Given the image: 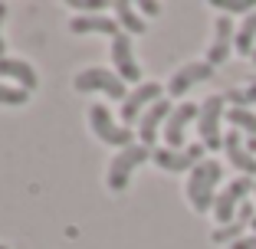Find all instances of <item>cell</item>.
I'll list each match as a JSON object with an SVG mask.
<instances>
[{"instance_id":"obj_25","label":"cell","mask_w":256,"mask_h":249,"mask_svg":"<svg viewBox=\"0 0 256 249\" xmlns=\"http://www.w3.org/2000/svg\"><path fill=\"white\" fill-rule=\"evenodd\" d=\"M138 10H142L144 16H158L161 13V3H154V0H142V3H138Z\"/></svg>"},{"instance_id":"obj_16","label":"cell","mask_w":256,"mask_h":249,"mask_svg":"<svg viewBox=\"0 0 256 249\" xmlns=\"http://www.w3.org/2000/svg\"><path fill=\"white\" fill-rule=\"evenodd\" d=\"M69 30L72 33H106V36H118L122 33V26H118V20L115 16H102V13H89V16H72L69 20Z\"/></svg>"},{"instance_id":"obj_15","label":"cell","mask_w":256,"mask_h":249,"mask_svg":"<svg viewBox=\"0 0 256 249\" xmlns=\"http://www.w3.org/2000/svg\"><path fill=\"white\" fill-rule=\"evenodd\" d=\"M171 112H174V108H171V102H168V95H164V98H158L142 118H138V138H142L144 148H154V138H158L161 121L171 118Z\"/></svg>"},{"instance_id":"obj_21","label":"cell","mask_w":256,"mask_h":249,"mask_svg":"<svg viewBox=\"0 0 256 249\" xmlns=\"http://www.w3.org/2000/svg\"><path fill=\"white\" fill-rule=\"evenodd\" d=\"M224 98H226V105H230V108H253L256 105V79H253V82H246L243 89L224 92Z\"/></svg>"},{"instance_id":"obj_26","label":"cell","mask_w":256,"mask_h":249,"mask_svg":"<svg viewBox=\"0 0 256 249\" xmlns=\"http://www.w3.org/2000/svg\"><path fill=\"white\" fill-rule=\"evenodd\" d=\"M230 249H256V233H253V236H243V240H236Z\"/></svg>"},{"instance_id":"obj_17","label":"cell","mask_w":256,"mask_h":249,"mask_svg":"<svg viewBox=\"0 0 256 249\" xmlns=\"http://www.w3.org/2000/svg\"><path fill=\"white\" fill-rule=\"evenodd\" d=\"M0 76L16 79V82H20V89H26V92H33L40 85L33 66H30V62H23V59H7V56H4V59H0Z\"/></svg>"},{"instance_id":"obj_3","label":"cell","mask_w":256,"mask_h":249,"mask_svg":"<svg viewBox=\"0 0 256 249\" xmlns=\"http://www.w3.org/2000/svg\"><path fill=\"white\" fill-rule=\"evenodd\" d=\"M151 154H154V151L144 148V144H128L125 151H118L112 158V164H108V174H106L108 190H125L128 181H132V174H135V167H142Z\"/></svg>"},{"instance_id":"obj_14","label":"cell","mask_w":256,"mask_h":249,"mask_svg":"<svg viewBox=\"0 0 256 249\" xmlns=\"http://www.w3.org/2000/svg\"><path fill=\"white\" fill-rule=\"evenodd\" d=\"M253 217H256V204H253V200H246V204L236 210V217L226 223V227H217V230H214L210 240L220 243V246H224V243H226V246H234V243L243 240V236H246V230L253 227Z\"/></svg>"},{"instance_id":"obj_19","label":"cell","mask_w":256,"mask_h":249,"mask_svg":"<svg viewBox=\"0 0 256 249\" xmlns=\"http://www.w3.org/2000/svg\"><path fill=\"white\" fill-rule=\"evenodd\" d=\"M234 49H236L240 56H253V49H256V10H253L250 16H243L240 30H236Z\"/></svg>"},{"instance_id":"obj_5","label":"cell","mask_w":256,"mask_h":249,"mask_svg":"<svg viewBox=\"0 0 256 249\" xmlns=\"http://www.w3.org/2000/svg\"><path fill=\"white\" fill-rule=\"evenodd\" d=\"M253 190H256V181H253V177H234V181L220 190V194H217V204H214V217H217L220 227H226V223L236 217V210L246 204V197L253 194Z\"/></svg>"},{"instance_id":"obj_27","label":"cell","mask_w":256,"mask_h":249,"mask_svg":"<svg viewBox=\"0 0 256 249\" xmlns=\"http://www.w3.org/2000/svg\"><path fill=\"white\" fill-rule=\"evenodd\" d=\"M4 16H7V3H0V26H4ZM7 53V43H4V33H0V59Z\"/></svg>"},{"instance_id":"obj_22","label":"cell","mask_w":256,"mask_h":249,"mask_svg":"<svg viewBox=\"0 0 256 249\" xmlns=\"http://www.w3.org/2000/svg\"><path fill=\"white\" fill-rule=\"evenodd\" d=\"M214 7L220 10V13H253L256 10V3L253 0H214Z\"/></svg>"},{"instance_id":"obj_2","label":"cell","mask_w":256,"mask_h":249,"mask_svg":"<svg viewBox=\"0 0 256 249\" xmlns=\"http://www.w3.org/2000/svg\"><path fill=\"white\" fill-rule=\"evenodd\" d=\"M224 118H226V98L224 95L204 98L200 115H197V135H200V144L207 151H220L224 148V131H220Z\"/></svg>"},{"instance_id":"obj_23","label":"cell","mask_w":256,"mask_h":249,"mask_svg":"<svg viewBox=\"0 0 256 249\" xmlns=\"http://www.w3.org/2000/svg\"><path fill=\"white\" fill-rule=\"evenodd\" d=\"M26 98H30L26 89H10L0 82V105H26Z\"/></svg>"},{"instance_id":"obj_20","label":"cell","mask_w":256,"mask_h":249,"mask_svg":"<svg viewBox=\"0 0 256 249\" xmlns=\"http://www.w3.org/2000/svg\"><path fill=\"white\" fill-rule=\"evenodd\" d=\"M226 121H230L240 135L256 138V112L253 108H230V112H226Z\"/></svg>"},{"instance_id":"obj_24","label":"cell","mask_w":256,"mask_h":249,"mask_svg":"<svg viewBox=\"0 0 256 249\" xmlns=\"http://www.w3.org/2000/svg\"><path fill=\"white\" fill-rule=\"evenodd\" d=\"M69 7H76V10H92V13H98V10H106L108 3H106V0H69Z\"/></svg>"},{"instance_id":"obj_13","label":"cell","mask_w":256,"mask_h":249,"mask_svg":"<svg viewBox=\"0 0 256 249\" xmlns=\"http://www.w3.org/2000/svg\"><path fill=\"white\" fill-rule=\"evenodd\" d=\"M112 69L122 76V82L138 85L142 69H138V59H135V53H132V36H128V33H118V36L112 39Z\"/></svg>"},{"instance_id":"obj_6","label":"cell","mask_w":256,"mask_h":249,"mask_svg":"<svg viewBox=\"0 0 256 249\" xmlns=\"http://www.w3.org/2000/svg\"><path fill=\"white\" fill-rule=\"evenodd\" d=\"M89 125H92V131H96L98 141L112 144V148H122V151H125L128 144H135V131L125 128V125H118L106 105H92L89 108Z\"/></svg>"},{"instance_id":"obj_4","label":"cell","mask_w":256,"mask_h":249,"mask_svg":"<svg viewBox=\"0 0 256 249\" xmlns=\"http://www.w3.org/2000/svg\"><path fill=\"white\" fill-rule=\"evenodd\" d=\"M72 85H76V92H82V95H89V92H106V95L122 98V102L128 98L125 82H122V76L115 69L92 66V69H86V72H79V76L72 79Z\"/></svg>"},{"instance_id":"obj_1","label":"cell","mask_w":256,"mask_h":249,"mask_svg":"<svg viewBox=\"0 0 256 249\" xmlns=\"http://www.w3.org/2000/svg\"><path fill=\"white\" fill-rule=\"evenodd\" d=\"M224 181V164L217 158H204L188 177V200L194 213H207L217 204V184Z\"/></svg>"},{"instance_id":"obj_8","label":"cell","mask_w":256,"mask_h":249,"mask_svg":"<svg viewBox=\"0 0 256 249\" xmlns=\"http://www.w3.org/2000/svg\"><path fill=\"white\" fill-rule=\"evenodd\" d=\"M158 98H164V89H161L158 82H142L135 85V92H128V98L122 102V121H125V128H128V121H138L144 112H148Z\"/></svg>"},{"instance_id":"obj_30","label":"cell","mask_w":256,"mask_h":249,"mask_svg":"<svg viewBox=\"0 0 256 249\" xmlns=\"http://www.w3.org/2000/svg\"><path fill=\"white\" fill-rule=\"evenodd\" d=\"M0 249H7V246H4V243H0Z\"/></svg>"},{"instance_id":"obj_10","label":"cell","mask_w":256,"mask_h":249,"mask_svg":"<svg viewBox=\"0 0 256 249\" xmlns=\"http://www.w3.org/2000/svg\"><path fill=\"white\" fill-rule=\"evenodd\" d=\"M197 115H200V105H194V102H181V105L174 108L171 118L164 121V141H168V148H174V151L188 148V144H184V131H188L190 121H197Z\"/></svg>"},{"instance_id":"obj_11","label":"cell","mask_w":256,"mask_h":249,"mask_svg":"<svg viewBox=\"0 0 256 249\" xmlns=\"http://www.w3.org/2000/svg\"><path fill=\"white\" fill-rule=\"evenodd\" d=\"M234 43H236L234 20H230V16H217V20H214V43L207 46V62H210V66H224V62L230 59Z\"/></svg>"},{"instance_id":"obj_18","label":"cell","mask_w":256,"mask_h":249,"mask_svg":"<svg viewBox=\"0 0 256 249\" xmlns=\"http://www.w3.org/2000/svg\"><path fill=\"white\" fill-rule=\"evenodd\" d=\"M112 10H115V20H118L122 33H128V36H142V33L148 30V26H144V20L135 13V7H132L128 0H115Z\"/></svg>"},{"instance_id":"obj_7","label":"cell","mask_w":256,"mask_h":249,"mask_svg":"<svg viewBox=\"0 0 256 249\" xmlns=\"http://www.w3.org/2000/svg\"><path fill=\"white\" fill-rule=\"evenodd\" d=\"M204 144H188L181 151H174V148H154L151 161L161 167L164 174H184V171H194L197 164L204 161Z\"/></svg>"},{"instance_id":"obj_29","label":"cell","mask_w":256,"mask_h":249,"mask_svg":"<svg viewBox=\"0 0 256 249\" xmlns=\"http://www.w3.org/2000/svg\"><path fill=\"white\" fill-rule=\"evenodd\" d=\"M250 59H253V66H256V49H253V56H250Z\"/></svg>"},{"instance_id":"obj_9","label":"cell","mask_w":256,"mask_h":249,"mask_svg":"<svg viewBox=\"0 0 256 249\" xmlns=\"http://www.w3.org/2000/svg\"><path fill=\"white\" fill-rule=\"evenodd\" d=\"M224 154H226V161H230V167L240 171V177H253L256 181V154H250L246 138L236 128H230L224 135Z\"/></svg>"},{"instance_id":"obj_12","label":"cell","mask_w":256,"mask_h":249,"mask_svg":"<svg viewBox=\"0 0 256 249\" xmlns=\"http://www.w3.org/2000/svg\"><path fill=\"white\" fill-rule=\"evenodd\" d=\"M214 76V66L207 59H200V62H188V66H181L178 72L171 76V82H168V95H188L190 89H194L197 82H207V79Z\"/></svg>"},{"instance_id":"obj_28","label":"cell","mask_w":256,"mask_h":249,"mask_svg":"<svg viewBox=\"0 0 256 249\" xmlns=\"http://www.w3.org/2000/svg\"><path fill=\"white\" fill-rule=\"evenodd\" d=\"M253 197H256V190H253ZM250 230H253V233H256V217H253V227H250Z\"/></svg>"}]
</instances>
